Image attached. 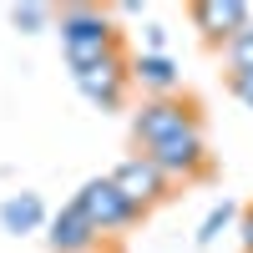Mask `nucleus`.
<instances>
[{"mask_svg": "<svg viewBox=\"0 0 253 253\" xmlns=\"http://www.w3.org/2000/svg\"><path fill=\"white\" fill-rule=\"evenodd\" d=\"M61 36H66V51H71L76 71L107 56V20H101L96 10H66L61 15Z\"/></svg>", "mask_w": 253, "mask_h": 253, "instance_id": "f257e3e1", "label": "nucleus"}, {"mask_svg": "<svg viewBox=\"0 0 253 253\" xmlns=\"http://www.w3.org/2000/svg\"><path fill=\"white\" fill-rule=\"evenodd\" d=\"M76 208L86 213V223H91V228H117V223L132 218V203L117 193V182H91L86 193H81V203H76Z\"/></svg>", "mask_w": 253, "mask_h": 253, "instance_id": "f03ea898", "label": "nucleus"}, {"mask_svg": "<svg viewBox=\"0 0 253 253\" xmlns=\"http://www.w3.org/2000/svg\"><path fill=\"white\" fill-rule=\"evenodd\" d=\"M147 162H152L157 172H162V167H167V172H187V167H198V162H203V142H198V132H193V126H182L177 137L157 142V152L147 157Z\"/></svg>", "mask_w": 253, "mask_h": 253, "instance_id": "7ed1b4c3", "label": "nucleus"}, {"mask_svg": "<svg viewBox=\"0 0 253 253\" xmlns=\"http://www.w3.org/2000/svg\"><path fill=\"white\" fill-rule=\"evenodd\" d=\"M182 126H187V112L177 107V101H152V107L137 117V137L157 147V142H167V137H177Z\"/></svg>", "mask_w": 253, "mask_h": 253, "instance_id": "20e7f679", "label": "nucleus"}, {"mask_svg": "<svg viewBox=\"0 0 253 253\" xmlns=\"http://www.w3.org/2000/svg\"><path fill=\"white\" fill-rule=\"evenodd\" d=\"M76 81H81V91H86L91 101H107V107L122 96V71H117L112 56H101V61H91V66H81Z\"/></svg>", "mask_w": 253, "mask_h": 253, "instance_id": "39448f33", "label": "nucleus"}, {"mask_svg": "<svg viewBox=\"0 0 253 253\" xmlns=\"http://www.w3.org/2000/svg\"><path fill=\"white\" fill-rule=\"evenodd\" d=\"M112 182H117V193H122L126 203H142V198H157V193H162V172H157L152 162H126Z\"/></svg>", "mask_w": 253, "mask_h": 253, "instance_id": "423d86ee", "label": "nucleus"}, {"mask_svg": "<svg viewBox=\"0 0 253 253\" xmlns=\"http://www.w3.org/2000/svg\"><path fill=\"white\" fill-rule=\"evenodd\" d=\"M91 233H96V228L86 223V213H81V208H66V213L56 218V228H51V243L71 253V248H86V243H91Z\"/></svg>", "mask_w": 253, "mask_h": 253, "instance_id": "0eeeda50", "label": "nucleus"}, {"mask_svg": "<svg viewBox=\"0 0 253 253\" xmlns=\"http://www.w3.org/2000/svg\"><path fill=\"white\" fill-rule=\"evenodd\" d=\"M0 218H5V228L26 233V228H36V223H41V203H36V198H10L5 208H0Z\"/></svg>", "mask_w": 253, "mask_h": 253, "instance_id": "6e6552de", "label": "nucleus"}, {"mask_svg": "<svg viewBox=\"0 0 253 253\" xmlns=\"http://www.w3.org/2000/svg\"><path fill=\"white\" fill-rule=\"evenodd\" d=\"M243 5H198V20L203 26H243Z\"/></svg>", "mask_w": 253, "mask_h": 253, "instance_id": "1a4fd4ad", "label": "nucleus"}, {"mask_svg": "<svg viewBox=\"0 0 253 253\" xmlns=\"http://www.w3.org/2000/svg\"><path fill=\"white\" fill-rule=\"evenodd\" d=\"M137 76H142V81H152V86H172V81H177L172 61H162V56H147L142 66H137Z\"/></svg>", "mask_w": 253, "mask_h": 253, "instance_id": "9d476101", "label": "nucleus"}, {"mask_svg": "<svg viewBox=\"0 0 253 253\" xmlns=\"http://www.w3.org/2000/svg\"><path fill=\"white\" fill-rule=\"evenodd\" d=\"M233 51H238V66L253 71V31H238V46H233Z\"/></svg>", "mask_w": 253, "mask_h": 253, "instance_id": "9b49d317", "label": "nucleus"}, {"mask_svg": "<svg viewBox=\"0 0 253 253\" xmlns=\"http://www.w3.org/2000/svg\"><path fill=\"white\" fill-rule=\"evenodd\" d=\"M223 223H228V208H223V213H213V218H208V223H203V238H213V233H218V228H223Z\"/></svg>", "mask_w": 253, "mask_h": 253, "instance_id": "f8f14e48", "label": "nucleus"}, {"mask_svg": "<svg viewBox=\"0 0 253 253\" xmlns=\"http://www.w3.org/2000/svg\"><path fill=\"white\" fill-rule=\"evenodd\" d=\"M243 243H248V248H253V218H248V223H243Z\"/></svg>", "mask_w": 253, "mask_h": 253, "instance_id": "ddd939ff", "label": "nucleus"}]
</instances>
